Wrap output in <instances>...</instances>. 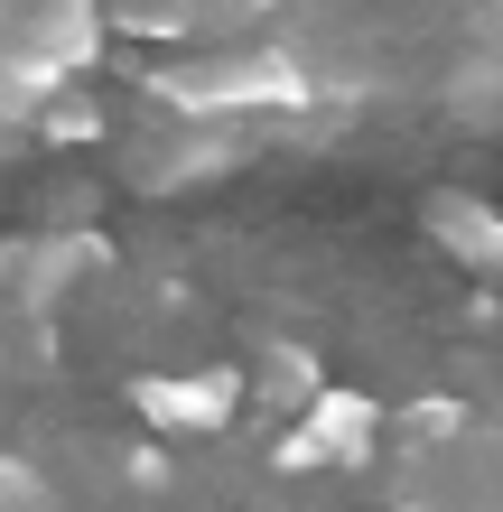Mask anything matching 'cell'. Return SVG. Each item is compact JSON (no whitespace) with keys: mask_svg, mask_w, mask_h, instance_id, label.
Segmentation results:
<instances>
[{"mask_svg":"<svg viewBox=\"0 0 503 512\" xmlns=\"http://www.w3.org/2000/svg\"><path fill=\"white\" fill-rule=\"evenodd\" d=\"M457 429H466V410L448 401V391H429V401H410V410H401V447H448Z\"/></svg>","mask_w":503,"mask_h":512,"instance_id":"cell-7","label":"cell"},{"mask_svg":"<svg viewBox=\"0 0 503 512\" xmlns=\"http://www.w3.org/2000/svg\"><path fill=\"white\" fill-rule=\"evenodd\" d=\"M243 10H271V0H243Z\"/></svg>","mask_w":503,"mask_h":512,"instance_id":"cell-11","label":"cell"},{"mask_svg":"<svg viewBox=\"0 0 503 512\" xmlns=\"http://www.w3.org/2000/svg\"><path fill=\"white\" fill-rule=\"evenodd\" d=\"M131 485H150V494L168 485V457H159V447H131Z\"/></svg>","mask_w":503,"mask_h":512,"instance_id":"cell-10","label":"cell"},{"mask_svg":"<svg viewBox=\"0 0 503 512\" xmlns=\"http://www.w3.org/2000/svg\"><path fill=\"white\" fill-rule=\"evenodd\" d=\"M47 503V475L28 457H0V512H38Z\"/></svg>","mask_w":503,"mask_h":512,"instance_id":"cell-8","label":"cell"},{"mask_svg":"<svg viewBox=\"0 0 503 512\" xmlns=\"http://www.w3.org/2000/svg\"><path fill=\"white\" fill-rule=\"evenodd\" d=\"M317 382H327V373H317V354L289 345V336H271V345L252 354V410H280V419H289Z\"/></svg>","mask_w":503,"mask_h":512,"instance_id":"cell-5","label":"cell"},{"mask_svg":"<svg viewBox=\"0 0 503 512\" xmlns=\"http://www.w3.org/2000/svg\"><path fill=\"white\" fill-rule=\"evenodd\" d=\"M205 0H103V19L122 28V38H187Z\"/></svg>","mask_w":503,"mask_h":512,"instance_id":"cell-6","label":"cell"},{"mask_svg":"<svg viewBox=\"0 0 503 512\" xmlns=\"http://www.w3.org/2000/svg\"><path fill=\"white\" fill-rule=\"evenodd\" d=\"M289 419L299 429L280 438V466H364L373 438H382V401L373 391H345V382H317Z\"/></svg>","mask_w":503,"mask_h":512,"instance_id":"cell-2","label":"cell"},{"mask_svg":"<svg viewBox=\"0 0 503 512\" xmlns=\"http://www.w3.org/2000/svg\"><path fill=\"white\" fill-rule=\"evenodd\" d=\"M150 94L177 122H224V112H299L308 75L280 47H215V56H187V66H150Z\"/></svg>","mask_w":503,"mask_h":512,"instance_id":"cell-1","label":"cell"},{"mask_svg":"<svg viewBox=\"0 0 503 512\" xmlns=\"http://www.w3.org/2000/svg\"><path fill=\"white\" fill-rule=\"evenodd\" d=\"M429 243L448 252V261H466V270H485V280H503V215L485 196H429Z\"/></svg>","mask_w":503,"mask_h":512,"instance_id":"cell-4","label":"cell"},{"mask_svg":"<svg viewBox=\"0 0 503 512\" xmlns=\"http://www.w3.org/2000/svg\"><path fill=\"white\" fill-rule=\"evenodd\" d=\"M94 131H103V112H94V103H75V94H56V103H47V140H94Z\"/></svg>","mask_w":503,"mask_h":512,"instance_id":"cell-9","label":"cell"},{"mask_svg":"<svg viewBox=\"0 0 503 512\" xmlns=\"http://www.w3.org/2000/svg\"><path fill=\"white\" fill-rule=\"evenodd\" d=\"M233 401H243V373H140L131 382V410L150 419L159 438H215L224 419H233Z\"/></svg>","mask_w":503,"mask_h":512,"instance_id":"cell-3","label":"cell"}]
</instances>
